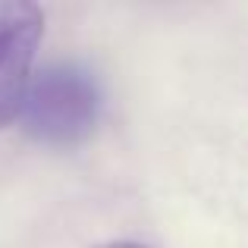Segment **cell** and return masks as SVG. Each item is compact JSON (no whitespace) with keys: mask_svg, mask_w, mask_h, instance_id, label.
Segmentation results:
<instances>
[{"mask_svg":"<svg viewBox=\"0 0 248 248\" xmlns=\"http://www.w3.org/2000/svg\"><path fill=\"white\" fill-rule=\"evenodd\" d=\"M101 248H145V245H139V242H107Z\"/></svg>","mask_w":248,"mask_h":248,"instance_id":"3","label":"cell"},{"mask_svg":"<svg viewBox=\"0 0 248 248\" xmlns=\"http://www.w3.org/2000/svg\"><path fill=\"white\" fill-rule=\"evenodd\" d=\"M41 31L44 16L35 3L0 0V126L19 113Z\"/></svg>","mask_w":248,"mask_h":248,"instance_id":"2","label":"cell"},{"mask_svg":"<svg viewBox=\"0 0 248 248\" xmlns=\"http://www.w3.org/2000/svg\"><path fill=\"white\" fill-rule=\"evenodd\" d=\"M97 113V82L82 66L57 63L29 79L16 116L25 132L44 145H79L91 135Z\"/></svg>","mask_w":248,"mask_h":248,"instance_id":"1","label":"cell"}]
</instances>
